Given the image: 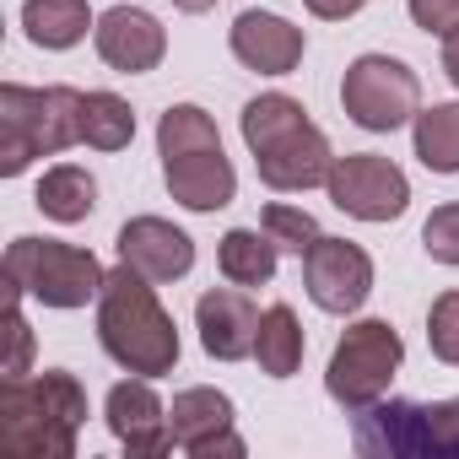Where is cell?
<instances>
[{"instance_id":"26","label":"cell","mask_w":459,"mask_h":459,"mask_svg":"<svg viewBox=\"0 0 459 459\" xmlns=\"http://www.w3.org/2000/svg\"><path fill=\"white\" fill-rule=\"evenodd\" d=\"M427 346H432L437 362L459 368V287L432 303V314H427Z\"/></svg>"},{"instance_id":"12","label":"cell","mask_w":459,"mask_h":459,"mask_svg":"<svg viewBox=\"0 0 459 459\" xmlns=\"http://www.w3.org/2000/svg\"><path fill=\"white\" fill-rule=\"evenodd\" d=\"M103 421H108V432L125 443V454H130V459H157V454H168V448L178 443V437H173V427H168V405L157 400L152 378H141V373L108 389Z\"/></svg>"},{"instance_id":"27","label":"cell","mask_w":459,"mask_h":459,"mask_svg":"<svg viewBox=\"0 0 459 459\" xmlns=\"http://www.w3.org/2000/svg\"><path fill=\"white\" fill-rule=\"evenodd\" d=\"M421 249H427L437 265H459V200L437 205V211L421 221Z\"/></svg>"},{"instance_id":"19","label":"cell","mask_w":459,"mask_h":459,"mask_svg":"<svg viewBox=\"0 0 459 459\" xmlns=\"http://www.w3.org/2000/svg\"><path fill=\"white\" fill-rule=\"evenodd\" d=\"M303 351H308V335L298 325V314L287 303H271L260 314V335H255V362L265 378H292L303 368Z\"/></svg>"},{"instance_id":"11","label":"cell","mask_w":459,"mask_h":459,"mask_svg":"<svg viewBox=\"0 0 459 459\" xmlns=\"http://www.w3.org/2000/svg\"><path fill=\"white\" fill-rule=\"evenodd\" d=\"M233 421H238L233 400H227L221 389H205V384L178 389L173 405H168V427H173V437H178V448H184L189 459H216V454L244 459L249 443L233 432Z\"/></svg>"},{"instance_id":"14","label":"cell","mask_w":459,"mask_h":459,"mask_svg":"<svg viewBox=\"0 0 459 459\" xmlns=\"http://www.w3.org/2000/svg\"><path fill=\"white\" fill-rule=\"evenodd\" d=\"M114 244H119V260L135 265L146 281H178L195 271V238L162 216H130Z\"/></svg>"},{"instance_id":"18","label":"cell","mask_w":459,"mask_h":459,"mask_svg":"<svg viewBox=\"0 0 459 459\" xmlns=\"http://www.w3.org/2000/svg\"><path fill=\"white\" fill-rule=\"evenodd\" d=\"M92 28L87 0H22V33L33 49H76Z\"/></svg>"},{"instance_id":"17","label":"cell","mask_w":459,"mask_h":459,"mask_svg":"<svg viewBox=\"0 0 459 459\" xmlns=\"http://www.w3.org/2000/svg\"><path fill=\"white\" fill-rule=\"evenodd\" d=\"M162 184H168V195L184 211H221V205H233V195H238V173H233V162L221 157V146L162 157Z\"/></svg>"},{"instance_id":"8","label":"cell","mask_w":459,"mask_h":459,"mask_svg":"<svg viewBox=\"0 0 459 459\" xmlns=\"http://www.w3.org/2000/svg\"><path fill=\"white\" fill-rule=\"evenodd\" d=\"M341 108L351 125L389 135L421 114V82L405 60L394 55H357L341 76Z\"/></svg>"},{"instance_id":"21","label":"cell","mask_w":459,"mask_h":459,"mask_svg":"<svg viewBox=\"0 0 459 459\" xmlns=\"http://www.w3.org/2000/svg\"><path fill=\"white\" fill-rule=\"evenodd\" d=\"M33 205L49 216V221H87L92 216V205H98V178L87 173V168H76V162H60V168H49L44 178H39V189H33Z\"/></svg>"},{"instance_id":"25","label":"cell","mask_w":459,"mask_h":459,"mask_svg":"<svg viewBox=\"0 0 459 459\" xmlns=\"http://www.w3.org/2000/svg\"><path fill=\"white\" fill-rule=\"evenodd\" d=\"M260 227L271 233V244L276 249H287V255H308L325 233H319V221L303 211V205H287V200H276V205H265V216H260Z\"/></svg>"},{"instance_id":"10","label":"cell","mask_w":459,"mask_h":459,"mask_svg":"<svg viewBox=\"0 0 459 459\" xmlns=\"http://www.w3.org/2000/svg\"><path fill=\"white\" fill-rule=\"evenodd\" d=\"M303 287L314 298V308L325 314H357L373 292V260L362 244L351 238H319L308 255H303Z\"/></svg>"},{"instance_id":"22","label":"cell","mask_w":459,"mask_h":459,"mask_svg":"<svg viewBox=\"0 0 459 459\" xmlns=\"http://www.w3.org/2000/svg\"><path fill=\"white\" fill-rule=\"evenodd\" d=\"M411 141L427 173H459V103H432L411 119Z\"/></svg>"},{"instance_id":"28","label":"cell","mask_w":459,"mask_h":459,"mask_svg":"<svg viewBox=\"0 0 459 459\" xmlns=\"http://www.w3.org/2000/svg\"><path fill=\"white\" fill-rule=\"evenodd\" d=\"M405 12L421 33H437V39L459 33V0H405Z\"/></svg>"},{"instance_id":"5","label":"cell","mask_w":459,"mask_h":459,"mask_svg":"<svg viewBox=\"0 0 459 459\" xmlns=\"http://www.w3.org/2000/svg\"><path fill=\"white\" fill-rule=\"evenodd\" d=\"M351 443L368 459H459V394L437 405L373 400L357 411Z\"/></svg>"},{"instance_id":"16","label":"cell","mask_w":459,"mask_h":459,"mask_svg":"<svg viewBox=\"0 0 459 459\" xmlns=\"http://www.w3.org/2000/svg\"><path fill=\"white\" fill-rule=\"evenodd\" d=\"M227 44H233L238 65H249V71H260V76H292V71L303 65V49H308L303 28H292L287 17L260 12V6L233 22Z\"/></svg>"},{"instance_id":"7","label":"cell","mask_w":459,"mask_h":459,"mask_svg":"<svg viewBox=\"0 0 459 459\" xmlns=\"http://www.w3.org/2000/svg\"><path fill=\"white\" fill-rule=\"evenodd\" d=\"M405 362V341L389 319H357L346 325V335L335 341L330 351V368H325V389L335 405L346 411H368L373 400L389 394L394 373Z\"/></svg>"},{"instance_id":"15","label":"cell","mask_w":459,"mask_h":459,"mask_svg":"<svg viewBox=\"0 0 459 459\" xmlns=\"http://www.w3.org/2000/svg\"><path fill=\"white\" fill-rule=\"evenodd\" d=\"M195 325H200L205 357H216V362H244V357H255L260 308L249 303V292H238V287H211V292H200Z\"/></svg>"},{"instance_id":"3","label":"cell","mask_w":459,"mask_h":459,"mask_svg":"<svg viewBox=\"0 0 459 459\" xmlns=\"http://www.w3.org/2000/svg\"><path fill=\"white\" fill-rule=\"evenodd\" d=\"M238 130H244V146L255 152L260 184H271L281 195L314 189L335 168V152H330L325 130L308 125V108L287 92H260L255 103H244Z\"/></svg>"},{"instance_id":"20","label":"cell","mask_w":459,"mask_h":459,"mask_svg":"<svg viewBox=\"0 0 459 459\" xmlns=\"http://www.w3.org/2000/svg\"><path fill=\"white\" fill-rule=\"evenodd\" d=\"M276 244L265 227H233V233H221V249H216V265L233 287H265L276 276Z\"/></svg>"},{"instance_id":"4","label":"cell","mask_w":459,"mask_h":459,"mask_svg":"<svg viewBox=\"0 0 459 459\" xmlns=\"http://www.w3.org/2000/svg\"><path fill=\"white\" fill-rule=\"evenodd\" d=\"M82 146V92L76 87H0V173L17 178L33 157H60Z\"/></svg>"},{"instance_id":"31","label":"cell","mask_w":459,"mask_h":459,"mask_svg":"<svg viewBox=\"0 0 459 459\" xmlns=\"http://www.w3.org/2000/svg\"><path fill=\"white\" fill-rule=\"evenodd\" d=\"M173 6H178V12H189V17H200V12H211V6H216V0H173Z\"/></svg>"},{"instance_id":"13","label":"cell","mask_w":459,"mask_h":459,"mask_svg":"<svg viewBox=\"0 0 459 459\" xmlns=\"http://www.w3.org/2000/svg\"><path fill=\"white\" fill-rule=\"evenodd\" d=\"M92 44H98V60H103L108 71H119V76H146V71H157L162 55H168L162 22H157L152 12H141V6H114V12H103L98 28H92Z\"/></svg>"},{"instance_id":"30","label":"cell","mask_w":459,"mask_h":459,"mask_svg":"<svg viewBox=\"0 0 459 459\" xmlns=\"http://www.w3.org/2000/svg\"><path fill=\"white\" fill-rule=\"evenodd\" d=\"M443 76L459 87V33H448V44H443Z\"/></svg>"},{"instance_id":"1","label":"cell","mask_w":459,"mask_h":459,"mask_svg":"<svg viewBox=\"0 0 459 459\" xmlns=\"http://www.w3.org/2000/svg\"><path fill=\"white\" fill-rule=\"evenodd\" d=\"M87 389L65 368L17 373L0 384V454L6 459H76Z\"/></svg>"},{"instance_id":"23","label":"cell","mask_w":459,"mask_h":459,"mask_svg":"<svg viewBox=\"0 0 459 459\" xmlns=\"http://www.w3.org/2000/svg\"><path fill=\"white\" fill-rule=\"evenodd\" d=\"M135 141V114L119 92H82V146L125 152Z\"/></svg>"},{"instance_id":"9","label":"cell","mask_w":459,"mask_h":459,"mask_svg":"<svg viewBox=\"0 0 459 459\" xmlns=\"http://www.w3.org/2000/svg\"><path fill=\"white\" fill-rule=\"evenodd\" d=\"M325 189H330L335 211H346L357 221H394L411 205V178L389 157H378V152H346V157H335Z\"/></svg>"},{"instance_id":"29","label":"cell","mask_w":459,"mask_h":459,"mask_svg":"<svg viewBox=\"0 0 459 459\" xmlns=\"http://www.w3.org/2000/svg\"><path fill=\"white\" fill-rule=\"evenodd\" d=\"M303 6L314 12V17H325V22H346V17H357L368 0H303Z\"/></svg>"},{"instance_id":"2","label":"cell","mask_w":459,"mask_h":459,"mask_svg":"<svg viewBox=\"0 0 459 459\" xmlns=\"http://www.w3.org/2000/svg\"><path fill=\"white\" fill-rule=\"evenodd\" d=\"M98 341L103 351L141 378H162L178 368V330L168 308L157 303V281H146L135 265H114L98 292Z\"/></svg>"},{"instance_id":"6","label":"cell","mask_w":459,"mask_h":459,"mask_svg":"<svg viewBox=\"0 0 459 459\" xmlns=\"http://www.w3.org/2000/svg\"><path fill=\"white\" fill-rule=\"evenodd\" d=\"M0 276H6V298H39L44 308H87L108 281L92 249L60 238H17Z\"/></svg>"},{"instance_id":"24","label":"cell","mask_w":459,"mask_h":459,"mask_svg":"<svg viewBox=\"0 0 459 459\" xmlns=\"http://www.w3.org/2000/svg\"><path fill=\"white\" fill-rule=\"evenodd\" d=\"M205 146H221V130H216V119H211L200 103H173V108L157 119V157L205 152Z\"/></svg>"}]
</instances>
